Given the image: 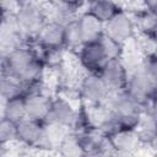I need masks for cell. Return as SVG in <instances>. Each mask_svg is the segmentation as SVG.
<instances>
[{
  "mask_svg": "<svg viewBox=\"0 0 157 157\" xmlns=\"http://www.w3.org/2000/svg\"><path fill=\"white\" fill-rule=\"evenodd\" d=\"M129 77L125 91L144 108L157 94V85L147 76L141 64L129 69Z\"/></svg>",
  "mask_w": 157,
  "mask_h": 157,
  "instance_id": "obj_1",
  "label": "cell"
},
{
  "mask_svg": "<svg viewBox=\"0 0 157 157\" xmlns=\"http://www.w3.org/2000/svg\"><path fill=\"white\" fill-rule=\"evenodd\" d=\"M15 16L21 29L25 32V34L34 38L38 34L42 26L47 22L44 10L39 4L32 0L22 1Z\"/></svg>",
  "mask_w": 157,
  "mask_h": 157,
  "instance_id": "obj_2",
  "label": "cell"
},
{
  "mask_svg": "<svg viewBox=\"0 0 157 157\" xmlns=\"http://www.w3.org/2000/svg\"><path fill=\"white\" fill-rule=\"evenodd\" d=\"M37 56L38 55H36L28 47H20L2 54V75L18 80Z\"/></svg>",
  "mask_w": 157,
  "mask_h": 157,
  "instance_id": "obj_3",
  "label": "cell"
},
{
  "mask_svg": "<svg viewBox=\"0 0 157 157\" xmlns=\"http://www.w3.org/2000/svg\"><path fill=\"white\" fill-rule=\"evenodd\" d=\"M28 38L29 37L21 29L15 15H2L0 28V45L2 54L20 47H27L26 39Z\"/></svg>",
  "mask_w": 157,
  "mask_h": 157,
  "instance_id": "obj_4",
  "label": "cell"
},
{
  "mask_svg": "<svg viewBox=\"0 0 157 157\" xmlns=\"http://www.w3.org/2000/svg\"><path fill=\"white\" fill-rule=\"evenodd\" d=\"M98 75L103 78L109 92L115 93L125 90L128 83L129 71L123 61V58H120V59L107 60V63L103 65Z\"/></svg>",
  "mask_w": 157,
  "mask_h": 157,
  "instance_id": "obj_5",
  "label": "cell"
},
{
  "mask_svg": "<svg viewBox=\"0 0 157 157\" xmlns=\"http://www.w3.org/2000/svg\"><path fill=\"white\" fill-rule=\"evenodd\" d=\"M80 94L86 104L101 105L108 99L110 92L98 74H87L80 83Z\"/></svg>",
  "mask_w": 157,
  "mask_h": 157,
  "instance_id": "obj_6",
  "label": "cell"
},
{
  "mask_svg": "<svg viewBox=\"0 0 157 157\" xmlns=\"http://www.w3.org/2000/svg\"><path fill=\"white\" fill-rule=\"evenodd\" d=\"M108 58L98 40L85 43L78 49V61L88 74H99Z\"/></svg>",
  "mask_w": 157,
  "mask_h": 157,
  "instance_id": "obj_7",
  "label": "cell"
},
{
  "mask_svg": "<svg viewBox=\"0 0 157 157\" xmlns=\"http://www.w3.org/2000/svg\"><path fill=\"white\" fill-rule=\"evenodd\" d=\"M45 123L25 118L17 123V140L27 147L42 148Z\"/></svg>",
  "mask_w": 157,
  "mask_h": 157,
  "instance_id": "obj_8",
  "label": "cell"
},
{
  "mask_svg": "<svg viewBox=\"0 0 157 157\" xmlns=\"http://www.w3.org/2000/svg\"><path fill=\"white\" fill-rule=\"evenodd\" d=\"M76 119H77V110L74 109V107L69 101H66L65 98L58 97L52 101L45 123L71 129L75 126Z\"/></svg>",
  "mask_w": 157,
  "mask_h": 157,
  "instance_id": "obj_9",
  "label": "cell"
},
{
  "mask_svg": "<svg viewBox=\"0 0 157 157\" xmlns=\"http://www.w3.org/2000/svg\"><path fill=\"white\" fill-rule=\"evenodd\" d=\"M104 31L115 40L125 44L135 34V23L134 20L124 10H120L109 21L105 22Z\"/></svg>",
  "mask_w": 157,
  "mask_h": 157,
  "instance_id": "obj_10",
  "label": "cell"
},
{
  "mask_svg": "<svg viewBox=\"0 0 157 157\" xmlns=\"http://www.w3.org/2000/svg\"><path fill=\"white\" fill-rule=\"evenodd\" d=\"M36 39L44 49H63L65 47V25L49 20L42 26Z\"/></svg>",
  "mask_w": 157,
  "mask_h": 157,
  "instance_id": "obj_11",
  "label": "cell"
},
{
  "mask_svg": "<svg viewBox=\"0 0 157 157\" xmlns=\"http://www.w3.org/2000/svg\"><path fill=\"white\" fill-rule=\"evenodd\" d=\"M25 99H26L27 118L45 123L53 99L48 94H44L43 92L39 91H33L27 93L25 96Z\"/></svg>",
  "mask_w": 157,
  "mask_h": 157,
  "instance_id": "obj_12",
  "label": "cell"
},
{
  "mask_svg": "<svg viewBox=\"0 0 157 157\" xmlns=\"http://www.w3.org/2000/svg\"><path fill=\"white\" fill-rule=\"evenodd\" d=\"M115 153H131L142 145L136 128H123L109 135Z\"/></svg>",
  "mask_w": 157,
  "mask_h": 157,
  "instance_id": "obj_13",
  "label": "cell"
},
{
  "mask_svg": "<svg viewBox=\"0 0 157 157\" xmlns=\"http://www.w3.org/2000/svg\"><path fill=\"white\" fill-rule=\"evenodd\" d=\"M77 23L82 34L83 43L96 42L105 32V23L88 11L77 17Z\"/></svg>",
  "mask_w": 157,
  "mask_h": 157,
  "instance_id": "obj_14",
  "label": "cell"
},
{
  "mask_svg": "<svg viewBox=\"0 0 157 157\" xmlns=\"http://www.w3.org/2000/svg\"><path fill=\"white\" fill-rule=\"evenodd\" d=\"M80 9V0H55L52 7V20L63 25L77 18L76 12Z\"/></svg>",
  "mask_w": 157,
  "mask_h": 157,
  "instance_id": "obj_15",
  "label": "cell"
},
{
  "mask_svg": "<svg viewBox=\"0 0 157 157\" xmlns=\"http://www.w3.org/2000/svg\"><path fill=\"white\" fill-rule=\"evenodd\" d=\"M1 118H6L15 123H18L22 119L27 118L25 96H17L10 99H2Z\"/></svg>",
  "mask_w": 157,
  "mask_h": 157,
  "instance_id": "obj_16",
  "label": "cell"
},
{
  "mask_svg": "<svg viewBox=\"0 0 157 157\" xmlns=\"http://www.w3.org/2000/svg\"><path fill=\"white\" fill-rule=\"evenodd\" d=\"M121 9L115 0H88L87 11L98 17L104 23L109 21Z\"/></svg>",
  "mask_w": 157,
  "mask_h": 157,
  "instance_id": "obj_17",
  "label": "cell"
},
{
  "mask_svg": "<svg viewBox=\"0 0 157 157\" xmlns=\"http://www.w3.org/2000/svg\"><path fill=\"white\" fill-rule=\"evenodd\" d=\"M58 151L63 156L69 157H78V156H86V151L83 148V145L81 142L78 132H71L69 131L65 137L63 139L61 144L58 147Z\"/></svg>",
  "mask_w": 157,
  "mask_h": 157,
  "instance_id": "obj_18",
  "label": "cell"
},
{
  "mask_svg": "<svg viewBox=\"0 0 157 157\" xmlns=\"http://www.w3.org/2000/svg\"><path fill=\"white\" fill-rule=\"evenodd\" d=\"M136 130L142 145H151L157 135V120L151 117L146 110H144Z\"/></svg>",
  "mask_w": 157,
  "mask_h": 157,
  "instance_id": "obj_19",
  "label": "cell"
},
{
  "mask_svg": "<svg viewBox=\"0 0 157 157\" xmlns=\"http://www.w3.org/2000/svg\"><path fill=\"white\" fill-rule=\"evenodd\" d=\"M0 90H1V98L2 99H10L17 96H25V86L21 81H18L15 77L2 75L1 82H0Z\"/></svg>",
  "mask_w": 157,
  "mask_h": 157,
  "instance_id": "obj_20",
  "label": "cell"
},
{
  "mask_svg": "<svg viewBox=\"0 0 157 157\" xmlns=\"http://www.w3.org/2000/svg\"><path fill=\"white\" fill-rule=\"evenodd\" d=\"M82 34L77 23V18L65 25V47L71 49H80L83 45Z\"/></svg>",
  "mask_w": 157,
  "mask_h": 157,
  "instance_id": "obj_21",
  "label": "cell"
},
{
  "mask_svg": "<svg viewBox=\"0 0 157 157\" xmlns=\"http://www.w3.org/2000/svg\"><path fill=\"white\" fill-rule=\"evenodd\" d=\"M99 42H101V44H102V47L104 49V53H105L108 60L123 58V53H124L123 47H124V44H121L120 42L115 40L114 38L108 36L105 32L99 38Z\"/></svg>",
  "mask_w": 157,
  "mask_h": 157,
  "instance_id": "obj_22",
  "label": "cell"
},
{
  "mask_svg": "<svg viewBox=\"0 0 157 157\" xmlns=\"http://www.w3.org/2000/svg\"><path fill=\"white\" fill-rule=\"evenodd\" d=\"M17 140V123L1 118L0 123V146H6Z\"/></svg>",
  "mask_w": 157,
  "mask_h": 157,
  "instance_id": "obj_23",
  "label": "cell"
},
{
  "mask_svg": "<svg viewBox=\"0 0 157 157\" xmlns=\"http://www.w3.org/2000/svg\"><path fill=\"white\" fill-rule=\"evenodd\" d=\"M141 66L144 71L147 74V76L157 85V54L152 53L145 55L141 61Z\"/></svg>",
  "mask_w": 157,
  "mask_h": 157,
  "instance_id": "obj_24",
  "label": "cell"
},
{
  "mask_svg": "<svg viewBox=\"0 0 157 157\" xmlns=\"http://www.w3.org/2000/svg\"><path fill=\"white\" fill-rule=\"evenodd\" d=\"M2 15H15L21 5L20 0H0Z\"/></svg>",
  "mask_w": 157,
  "mask_h": 157,
  "instance_id": "obj_25",
  "label": "cell"
},
{
  "mask_svg": "<svg viewBox=\"0 0 157 157\" xmlns=\"http://www.w3.org/2000/svg\"><path fill=\"white\" fill-rule=\"evenodd\" d=\"M145 110H146L151 117H153V118L157 120V94L150 101V103L146 105Z\"/></svg>",
  "mask_w": 157,
  "mask_h": 157,
  "instance_id": "obj_26",
  "label": "cell"
},
{
  "mask_svg": "<svg viewBox=\"0 0 157 157\" xmlns=\"http://www.w3.org/2000/svg\"><path fill=\"white\" fill-rule=\"evenodd\" d=\"M145 9L157 13V0H142Z\"/></svg>",
  "mask_w": 157,
  "mask_h": 157,
  "instance_id": "obj_27",
  "label": "cell"
},
{
  "mask_svg": "<svg viewBox=\"0 0 157 157\" xmlns=\"http://www.w3.org/2000/svg\"><path fill=\"white\" fill-rule=\"evenodd\" d=\"M150 146H152V147H155V148L157 150V135H156V137H155V140L152 141V144H151Z\"/></svg>",
  "mask_w": 157,
  "mask_h": 157,
  "instance_id": "obj_28",
  "label": "cell"
},
{
  "mask_svg": "<svg viewBox=\"0 0 157 157\" xmlns=\"http://www.w3.org/2000/svg\"><path fill=\"white\" fill-rule=\"evenodd\" d=\"M155 53L157 54V39H156V48H155Z\"/></svg>",
  "mask_w": 157,
  "mask_h": 157,
  "instance_id": "obj_29",
  "label": "cell"
}]
</instances>
